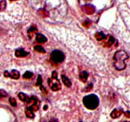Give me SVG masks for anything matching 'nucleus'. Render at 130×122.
<instances>
[{
	"label": "nucleus",
	"mask_w": 130,
	"mask_h": 122,
	"mask_svg": "<svg viewBox=\"0 0 130 122\" xmlns=\"http://www.w3.org/2000/svg\"><path fill=\"white\" fill-rule=\"evenodd\" d=\"M18 97H19V99L20 100L23 102H25L27 103H30V101H31V99H30V97H29L27 96L25 94L22 92H20L19 94H18Z\"/></svg>",
	"instance_id": "obj_9"
},
{
	"label": "nucleus",
	"mask_w": 130,
	"mask_h": 122,
	"mask_svg": "<svg viewBox=\"0 0 130 122\" xmlns=\"http://www.w3.org/2000/svg\"><path fill=\"white\" fill-rule=\"evenodd\" d=\"M83 104L87 109L94 110L96 109L99 105V97L95 94H91L85 96L83 99Z\"/></svg>",
	"instance_id": "obj_2"
},
{
	"label": "nucleus",
	"mask_w": 130,
	"mask_h": 122,
	"mask_svg": "<svg viewBox=\"0 0 130 122\" xmlns=\"http://www.w3.org/2000/svg\"><path fill=\"white\" fill-rule=\"evenodd\" d=\"M37 32H38V29H37L36 27L32 26L27 31L28 36H29V38H32L33 36H34L35 34H36Z\"/></svg>",
	"instance_id": "obj_14"
},
{
	"label": "nucleus",
	"mask_w": 130,
	"mask_h": 122,
	"mask_svg": "<svg viewBox=\"0 0 130 122\" xmlns=\"http://www.w3.org/2000/svg\"><path fill=\"white\" fill-rule=\"evenodd\" d=\"M90 25H91V22L88 21V20H86V21L83 23V25L85 27H88Z\"/></svg>",
	"instance_id": "obj_24"
},
{
	"label": "nucleus",
	"mask_w": 130,
	"mask_h": 122,
	"mask_svg": "<svg viewBox=\"0 0 130 122\" xmlns=\"http://www.w3.org/2000/svg\"><path fill=\"white\" fill-rule=\"evenodd\" d=\"M95 38H96V39L99 41L102 40H105L106 39V38H107V36H106L105 34H104V33L102 32H99V33H96L95 35Z\"/></svg>",
	"instance_id": "obj_12"
},
{
	"label": "nucleus",
	"mask_w": 130,
	"mask_h": 122,
	"mask_svg": "<svg viewBox=\"0 0 130 122\" xmlns=\"http://www.w3.org/2000/svg\"><path fill=\"white\" fill-rule=\"evenodd\" d=\"M124 115L127 117V118H130V112L129 111H126V112H124Z\"/></svg>",
	"instance_id": "obj_26"
},
{
	"label": "nucleus",
	"mask_w": 130,
	"mask_h": 122,
	"mask_svg": "<svg viewBox=\"0 0 130 122\" xmlns=\"http://www.w3.org/2000/svg\"><path fill=\"white\" fill-rule=\"evenodd\" d=\"M40 90L42 92V93H43V94H44V95H46V94H48V91H47V90L44 88V86H43V85H41L40 86Z\"/></svg>",
	"instance_id": "obj_23"
},
{
	"label": "nucleus",
	"mask_w": 130,
	"mask_h": 122,
	"mask_svg": "<svg viewBox=\"0 0 130 122\" xmlns=\"http://www.w3.org/2000/svg\"><path fill=\"white\" fill-rule=\"evenodd\" d=\"M6 6V1H0V11H3L5 10Z\"/></svg>",
	"instance_id": "obj_19"
},
{
	"label": "nucleus",
	"mask_w": 130,
	"mask_h": 122,
	"mask_svg": "<svg viewBox=\"0 0 130 122\" xmlns=\"http://www.w3.org/2000/svg\"><path fill=\"white\" fill-rule=\"evenodd\" d=\"M107 42L105 43V44H104L105 47H111V46L116 41L115 38H114L113 36H107Z\"/></svg>",
	"instance_id": "obj_13"
},
{
	"label": "nucleus",
	"mask_w": 130,
	"mask_h": 122,
	"mask_svg": "<svg viewBox=\"0 0 130 122\" xmlns=\"http://www.w3.org/2000/svg\"><path fill=\"white\" fill-rule=\"evenodd\" d=\"M47 109H48V105H44V108H43V110L46 111V110H47Z\"/></svg>",
	"instance_id": "obj_28"
},
{
	"label": "nucleus",
	"mask_w": 130,
	"mask_h": 122,
	"mask_svg": "<svg viewBox=\"0 0 130 122\" xmlns=\"http://www.w3.org/2000/svg\"><path fill=\"white\" fill-rule=\"evenodd\" d=\"M25 115L27 118H30V119H32L34 118L35 115H34V113H33V111L30 109L29 107H28L26 109H25Z\"/></svg>",
	"instance_id": "obj_16"
},
{
	"label": "nucleus",
	"mask_w": 130,
	"mask_h": 122,
	"mask_svg": "<svg viewBox=\"0 0 130 122\" xmlns=\"http://www.w3.org/2000/svg\"><path fill=\"white\" fill-rule=\"evenodd\" d=\"M124 113L123 109H115L112 111L110 113V117L113 119H116V118H118Z\"/></svg>",
	"instance_id": "obj_6"
},
{
	"label": "nucleus",
	"mask_w": 130,
	"mask_h": 122,
	"mask_svg": "<svg viewBox=\"0 0 130 122\" xmlns=\"http://www.w3.org/2000/svg\"><path fill=\"white\" fill-rule=\"evenodd\" d=\"M43 83V80H42V78L40 75H38V79H37L36 83V86H41Z\"/></svg>",
	"instance_id": "obj_21"
},
{
	"label": "nucleus",
	"mask_w": 130,
	"mask_h": 122,
	"mask_svg": "<svg viewBox=\"0 0 130 122\" xmlns=\"http://www.w3.org/2000/svg\"><path fill=\"white\" fill-rule=\"evenodd\" d=\"M62 80L63 81V84L66 85L67 87H71V85H72V83L70 81L69 79L65 75H62Z\"/></svg>",
	"instance_id": "obj_15"
},
{
	"label": "nucleus",
	"mask_w": 130,
	"mask_h": 122,
	"mask_svg": "<svg viewBox=\"0 0 130 122\" xmlns=\"http://www.w3.org/2000/svg\"><path fill=\"white\" fill-rule=\"evenodd\" d=\"M9 102H10V104H11L12 106L15 107L17 105V101H16V99L13 97H10L9 99Z\"/></svg>",
	"instance_id": "obj_20"
},
{
	"label": "nucleus",
	"mask_w": 130,
	"mask_h": 122,
	"mask_svg": "<svg viewBox=\"0 0 130 122\" xmlns=\"http://www.w3.org/2000/svg\"><path fill=\"white\" fill-rule=\"evenodd\" d=\"M36 41L38 42V43H46L48 39H47L46 37L44 36L43 34L38 33V34H36Z\"/></svg>",
	"instance_id": "obj_10"
},
{
	"label": "nucleus",
	"mask_w": 130,
	"mask_h": 122,
	"mask_svg": "<svg viewBox=\"0 0 130 122\" xmlns=\"http://www.w3.org/2000/svg\"><path fill=\"white\" fill-rule=\"evenodd\" d=\"M129 58V56L126 52L123 50L117 51L114 54L113 60H114V66L116 69L118 71H123L126 67L125 60Z\"/></svg>",
	"instance_id": "obj_1"
},
{
	"label": "nucleus",
	"mask_w": 130,
	"mask_h": 122,
	"mask_svg": "<svg viewBox=\"0 0 130 122\" xmlns=\"http://www.w3.org/2000/svg\"><path fill=\"white\" fill-rule=\"evenodd\" d=\"M4 76L6 78H11L14 80H18L20 78V73L17 70H12L11 72H9L8 71H5L3 73Z\"/></svg>",
	"instance_id": "obj_5"
},
{
	"label": "nucleus",
	"mask_w": 130,
	"mask_h": 122,
	"mask_svg": "<svg viewBox=\"0 0 130 122\" xmlns=\"http://www.w3.org/2000/svg\"><path fill=\"white\" fill-rule=\"evenodd\" d=\"M50 122H58V121L57 119H55V118H52V119L50 121Z\"/></svg>",
	"instance_id": "obj_27"
},
{
	"label": "nucleus",
	"mask_w": 130,
	"mask_h": 122,
	"mask_svg": "<svg viewBox=\"0 0 130 122\" xmlns=\"http://www.w3.org/2000/svg\"><path fill=\"white\" fill-rule=\"evenodd\" d=\"M83 10L86 13L88 14V15H91L95 12V8L91 5H86L83 7Z\"/></svg>",
	"instance_id": "obj_7"
},
{
	"label": "nucleus",
	"mask_w": 130,
	"mask_h": 122,
	"mask_svg": "<svg viewBox=\"0 0 130 122\" xmlns=\"http://www.w3.org/2000/svg\"><path fill=\"white\" fill-rule=\"evenodd\" d=\"M88 76H89V74L85 71H81V72H79V77L80 80L83 83L86 82L88 78Z\"/></svg>",
	"instance_id": "obj_11"
},
{
	"label": "nucleus",
	"mask_w": 130,
	"mask_h": 122,
	"mask_svg": "<svg viewBox=\"0 0 130 122\" xmlns=\"http://www.w3.org/2000/svg\"><path fill=\"white\" fill-rule=\"evenodd\" d=\"M7 95L8 94L6 91H5L3 89H0V96L3 97H7Z\"/></svg>",
	"instance_id": "obj_22"
},
{
	"label": "nucleus",
	"mask_w": 130,
	"mask_h": 122,
	"mask_svg": "<svg viewBox=\"0 0 130 122\" xmlns=\"http://www.w3.org/2000/svg\"><path fill=\"white\" fill-rule=\"evenodd\" d=\"M34 50L36 51V52H39V53H46L45 50H44V48L41 45H36L35 47H34Z\"/></svg>",
	"instance_id": "obj_17"
},
{
	"label": "nucleus",
	"mask_w": 130,
	"mask_h": 122,
	"mask_svg": "<svg viewBox=\"0 0 130 122\" xmlns=\"http://www.w3.org/2000/svg\"><path fill=\"white\" fill-rule=\"evenodd\" d=\"M29 54V52H26L23 48H20L15 50V55L17 57H25Z\"/></svg>",
	"instance_id": "obj_8"
},
{
	"label": "nucleus",
	"mask_w": 130,
	"mask_h": 122,
	"mask_svg": "<svg viewBox=\"0 0 130 122\" xmlns=\"http://www.w3.org/2000/svg\"><path fill=\"white\" fill-rule=\"evenodd\" d=\"M92 88H93V85H91H91H89L87 87H86V88L85 89V92H88L90 91V90H91V89Z\"/></svg>",
	"instance_id": "obj_25"
},
{
	"label": "nucleus",
	"mask_w": 130,
	"mask_h": 122,
	"mask_svg": "<svg viewBox=\"0 0 130 122\" xmlns=\"http://www.w3.org/2000/svg\"><path fill=\"white\" fill-rule=\"evenodd\" d=\"M124 122H130V121H124Z\"/></svg>",
	"instance_id": "obj_29"
},
{
	"label": "nucleus",
	"mask_w": 130,
	"mask_h": 122,
	"mask_svg": "<svg viewBox=\"0 0 130 122\" xmlns=\"http://www.w3.org/2000/svg\"><path fill=\"white\" fill-rule=\"evenodd\" d=\"M34 74L30 71H26L25 73L23 74V78L24 79H30L33 76Z\"/></svg>",
	"instance_id": "obj_18"
},
{
	"label": "nucleus",
	"mask_w": 130,
	"mask_h": 122,
	"mask_svg": "<svg viewBox=\"0 0 130 122\" xmlns=\"http://www.w3.org/2000/svg\"><path fill=\"white\" fill-rule=\"evenodd\" d=\"M58 75L55 71H53L52 74V78H49L48 80V85L50 86L51 89L53 92L58 91L61 89V84L58 80Z\"/></svg>",
	"instance_id": "obj_3"
},
{
	"label": "nucleus",
	"mask_w": 130,
	"mask_h": 122,
	"mask_svg": "<svg viewBox=\"0 0 130 122\" xmlns=\"http://www.w3.org/2000/svg\"><path fill=\"white\" fill-rule=\"evenodd\" d=\"M65 59V55L62 51L54 50L51 53V60L55 64L62 63Z\"/></svg>",
	"instance_id": "obj_4"
}]
</instances>
